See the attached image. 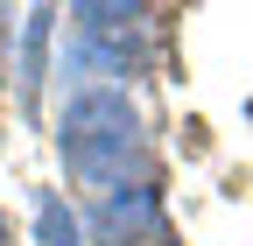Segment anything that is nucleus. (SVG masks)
Listing matches in <instances>:
<instances>
[{
	"label": "nucleus",
	"instance_id": "nucleus-1",
	"mask_svg": "<svg viewBox=\"0 0 253 246\" xmlns=\"http://www.w3.org/2000/svg\"><path fill=\"white\" fill-rule=\"evenodd\" d=\"M63 162L84 190L120 197V190H148V134L141 113L120 91H78L63 106Z\"/></svg>",
	"mask_w": 253,
	"mask_h": 246
},
{
	"label": "nucleus",
	"instance_id": "nucleus-2",
	"mask_svg": "<svg viewBox=\"0 0 253 246\" xmlns=\"http://www.w3.org/2000/svg\"><path fill=\"white\" fill-rule=\"evenodd\" d=\"M71 21H78V64L106 78H134L148 64V42H155L148 7H78Z\"/></svg>",
	"mask_w": 253,
	"mask_h": 246
},
{
	"label": "nucleus",
	"instance_id": "nucleus-3",
	"mask_svg": "<svg viewBox=\"0 0 253 246\" xmlns=\"http://www.w3.org/2000/svg\"><path fill=\"white\" fill-rule=\"evenodd\" d=\"M91 239H99V246H162V239H169L162 197H155V190H120V197H106L99 218H91Z\"/></svg>",
	"mask_w": 253,
	"mask_h": 246
},
{
	"label": "nucleus",
	"instance_id": "nucleus-4",
	"mask_svg": "<svg viewBox=\"0 0 253 246\" xmlns=\"http://www.w3.org/2000/svg\"><path fill=\"white\" fill-rule=\"evenodd\" d=\"M36 246H84V225L63 197H36Z\"/></svg>",
	"mask_w": 253,
	"mask_h": 246
},
{
	"label": "nucleus",
	"instance_id": "nucleus-5",
	"mask_svg": "<svg viewBox=\"0 0 253 246\" xmlns=\"http://www.w3.org/2000/svg\"><path fill=\"white\" fill-rule=\"evenodd\" d=\"M7 239H14V232H7V211H0V246H7Z\"/></svg>",
	"mask_w": 253,
	"mask_h": 246
},
{
	"label": "nucleus",
	"instance_id": "nucleus-6",
	"mask_svg": "<svg viewBox=\"0 0 253 246\" xmlns=\"http://www.w3.org/2000/svg\"><path fill=\"white\" fill-rule=\"evenodd\" d=\"M162 246H169V239H162Z\"/></svg>",
	"mask_w": 253,
	"mask_h": 246
}]
</instances>
